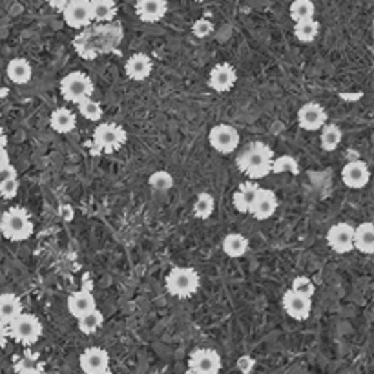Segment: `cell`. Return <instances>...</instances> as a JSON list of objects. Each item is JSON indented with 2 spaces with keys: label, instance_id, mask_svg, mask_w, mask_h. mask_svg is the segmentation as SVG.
Instances as JSON below:
<instances>
[{
  "label": "cell",
  "instance_id": "17",
  "mask_svg": "<svg viewBox=\"0 0 374 374\" xmlns=\"http://www.w3.org/2000/svg\"><path fill=\"white\" fill-rule=\"evenodd\" d=\"M168 11V2L166 0H137L135 4V13L142 22L154 24L165 19Z\"/></svg>",
  "mask_w": 374,
  "mask_h": 374
},
{
  "label": "cell",
  "instance_id": "29",
  "mask_svg": "<svg viewBox=\"0 0 374 374\" xmlns=\"http://www.w3.org/2000/svg\"><path fill=\"white\" fill-rule=\"evenodd\" d=\"M290 19L294 22H301V20L314 19L316 15V6H314L313 0H294L289 8Z\"/></svg>",
  "mask_w": 374,
  "mask_h": 374
},
{
  "label": "cell",
  "instance_id": "20",
  "mask_svg": "<svg viewBox=\"0 0 374 374\" xmlns=\"http://www.w3.org/2000/svg\"><path fill=\"white\" fill-rule=\"evenodd\" d=\"M20 314H22V301L19 296L11 292L0 294V323L8 327Z\"/></svg>",
  "mask_w": 374,
  "mask_h": 374
},
{
  "label": "cell",
  "instance_id": "23",
  "mask_svg": "<svg viewBox=\"0 0 374 374\" xmlns=\"http://www.w3.org/2000/svg\"><path fill=\"white\" fill-rule=\"evenodd\" d=\"M6 71H8V79H10L13 84H28V82L31 81V77H33L31 64L22 57L11 59Z\"/></svg>",
  "mask_w": 374,
  "mask_h": 374
},
{
  "label": "cell",
  "instance_id": "12",
  "mask_svg": "<svg viewBox=\"0 0 374 374\" xmlns=\"http://www.w3.org/2000/svg\"><path fill=\"white\" fill-rule=\"evenodd\" d=\"M298 123L307 132L322 130L327 124V112L317 103H305L298 112Z\"/></svg>",
  "mask_w": 374,
  "mask_h": 374
},
{
  "label": "cell",
  "instance_id": "36",
  "mask_svg": "<svg viewBox=\"0 0 374 374\" xmlns=\"http://www.w3.org/2000/svg\"><path fill=\"white\" fill-rule=\"evenodd\" d=\"M77 106H79V114H81L86 121H95V123H97V121H100V117L105 115L103 106L94 99L81 100Z\"/></svg>",
  "mask_w": 374,
  "mask_h": 374
},
{
  "label": "cell",
  "instance_id": "22",
  "mask_svg": "<svg viewBox=\"0 0 374 374\" xmlns=\"http://www.w3.org/2000/svg\"><path fill=\"white\" fill-rule=\"evenodd\" d=\"M260 188L261 186L257 183H254V181H246V183H241V185L237 186V190L234 192V207H236L237 212L248 214L252 201H254Z\"/></svg>",
  "mask_w": 374,
  "mask_h": 374
},
{
  "label": "cell",
  "instance_id": "16",
  "mask_svg": "<svg viewBox=\"0 0 374 374\" xmlns=\"http://www.w3.org/2000/svg\"><path fill=\"white\" fill-rule=\"evenodd\" d=\"M341 179L345 183L349 188L352 190H360L364 186L369 185L371 179V172L369 166L365 165L364 161H351L347 163L341 170Z\"/></svg>",
  "mask_w": 374,
  "mask_h": 374
},
{
  "label": "cell",
  "instance_id": "3",
  "mask_svg": "<svg viewBox=\"0 0 374 374\" xmlns=\"http://www.w3.org/2000/svg\"><path fill=\"white\" fill-rule=\"evenodd\" d=\"M199 280L197 270L192 267H174L166 276V290L176 296V298H190L199 290Z\"/></svg>",
  "mask_w": 374,
  "mask_h": 374
},
{
  "label": "cell",
  "instance_id": "24",
  "mask_svg": "<svg viewBox=\"0 0 374 374\" xmlns=\"http://www.w3.org/2000/svg\"><path fill=\"white\" fill-rule=\"evenodd\" d=\"M354 248L367 256L374 252V225L371 221L361 223L360 227L354 228Z\"/></svg>",
  "mask_w": 374,
  "mask_h": 374
},
{
  "label": "cell",
  "instance_id": "1",
  "mask_svg": "<svg viewBox=\"0 0 374 374\" xmlns=\"http://www.w3.org/2000/svg\"><path fill=\"white\" fill-rule=\"evenodd\" d=\"M274 161V152L265 142H250L236 159L237 168L250 177L263 179L270 174V166Z\"/></svg>",
  "mask_w": 374,
  "mask_h": 374
},
{
  "label": "cell",
  "instance_id": "19",
  "mask_svg": "<svg viewBox=\"0 0 374 374\" xmlns=\"http://www.w3.org/2000/svg\"><path fill=\"white\" fill-rule=\"evenodd\" d=\"M95 308H97V304H95L94 294L90 290H75L68 298V311L77 320L84 316V314L95 311Z\"/></svg>",
  "mask_w": 374,
  "mask_h": 374
},
{
  "label": "cell",
  "instance_id": "14",
  "mask_svg": "<svg viewBox=\"0 0 374 374\" xmlns=\"http://www.w3.org/2000/svg\"><path fill=\"white\" fill-rule=\"evenodd\" d=\"M237 82V71L232 64L221 62L218 66H214L209 75V86L218 94H225L234 88Z\"/></svg>",
  "mask_w": 374,
  "mask_h": 374
},
{
  "label": "cell",
  "instance_id": "31",
  "mask_svg": "<svg viewBox=\"0 0 374 374\" xmlns=\"http://www.w3.org/2000/svg\"><path fill=\"white\" fill-rule=\"evenodd\" d=\"M103 323H105V316H103L100 311L95 308V311H91V313L84 314V316L77 320V327H79V331L82 334H94V332H97L103 327Z\"/></svg>",
  "mask_w": 374,
  "mask_h": 374
},
{
  "label": "cell",
  "instance_id": "44",
  "mask_svg": "<svg viewBox=\"0 0 374 374\" xmlns=\"http://www.w3.org/2000/svg\"><path fill=\"white\" fill-rule=\"evenodd\" d=\"M195 2H207V0H195Z\"/></svg>",
  "mask_w": 374,
  "mask_h": 374
},
{
  "label": "cell",
  "instance_id": "43",
  "mask_svg": "<svg viewBox=\"0 0 374 374\" xmlns=\"http://www.w3.org/2000/svg\"><path fill=\"white\" fill-rule=\"evenodd\" d=\"M8 147V135H6V132L2 128H0V148H6Z\"/></svg>",
  "mask_w": 374,
  "mask_h": 374
},
{
  "label": "cell",
  "instance_id": "28",
  "mask_svg": "<svg viewBox=\"0 0 374 374\" xmlns=\"http://www.w3.org/2000/svg\"><path fill=\"white\" fill-rule=\"evenodd\" d=\"M294 35H296L299 43H313V40H316L317 35H320V24L314 19L296 22L294 24Z\"/></svg>",
  "mask_w": 374,
  "mask_h": 374
},
{
  "label": "cell",
  "instance_id": "25",
  "mask_svg": "<svg viewBox=\"0 0 374 374\" xmlns=\"http://www.w3.org/2000/svg\"><path fill=\"white\" fill-rule=\"evenodd\" d=\"M50 124L57 133H70L77 126V115L68 108H57L52 112Z\"/></svg>",
  "mask_w": 374,
  "mask_h": 374
},
{
  "label": "cell",
  "instance_id": "39",
  "mask_svg": "<svg viewBox=\"0 0 374 374\" xmlns=\"http://www.w3.org/2000/svg\"><path fill=\"white\" fill-rule=\"evenodd\" d=\"M256 367V360L252 358V356H241L239 360H237V371L241 374H250Z\"/></svg>",
  "mask_w": 374,
  "mask_h": 374
},
{
  "label": "cell",
  "instance_id": "10",
  "mask_svg": "<svg viewBox=\"0 0 374 374\" xmlns=\"http://www.w3.org/2000/svg\"><path fill=\"white\" fill-rule=\"evenodd\" d=\"M84 374H112L110 371V354L100 347H88L79 358Z\"/></svg>",
  "mask_w": 374,
  "mask_h": 374
},
{
  "label": "cell",
  "instance_id": "33",
  "mask_svg": "<svg viewBox=\"0 0 374 374\" xmlns=\"http://www.w3.org/2000/svg\"><path fill=\"white\" fill-rule=\"evenodd\" d=\"M17 194H19V177H17V172H15L13 166H10L6 170L4 179L0 181V195L10 201Z\"/></svg>",
  "mask_w": 374,
  "mask_h": 374
},
{
  "label": "cell",
  "instance_id": "8",
  "mask_svg": "<svg viewBox=\"0 0 374 374\" xmlns=\"http://www.w3.org/2000/svg\"><path fill=\"white\" fill-rule=\"evenodd\" d=\"M210 147L219 154H232L239 147V132L230 124H216L209 133Z\"/></svg>",
  "mask_w": 374,
  "mask_h": 374
},
{
  "label": "cell",
  "instance_id": "9",
  "mask_svg": "<svg viewBox=\"0 0 374 374\" xmlns=\"http://www.w3.org/2000/svg\"><path fill=\"white\" fill-rule=\"evenodd\" d=\"M327 243L336 254H349L354 250V227L349 223H336L327 232Z\"/></svg>",
  "mask_w": 374,
  "mask_h": 374
},
{
  "label": "cell",
  "instance_id": "32",
  "mask_svg": "<svg viewBox=\"0 0 374 374\" xmlns=\"http://www.w3.org/2000/svg\"><path fill=\"white\" fill-rule=\"evenodd\" d=\"M216 209V201H214V195L209 192H201V194L195 197L194 203V216L197 219H209L214 214Z\"/></svg>",
  "mask_w": 374,
  "mask_h": 374
},
{
  "label": "cell",
  "instance_id": "30",
  "mask_svg": "<svg viewBox=\"0 0 374 374\" xmlns=\"http://www.w3.org/2000/svg\"><path fill=\"white\" fill-rule=\"evenodd\" d=\"M341 139H343V133H341L340 126L336 124H325L322 128V148L325 152H334L338 147L341 144Z\"/></svg>",
  "mask_w": 374,
  "mask_h": 374
},
{
  "label": "cell",
  "instance_id": "21",
  "mask_svg": "<svg viewBox=\"0 0 374 374\" xmlns=\"http://www.w3.org/2000/svg\"><path fill=\"white\" fill-rule=\"evenodd\" d=\"M13 371L17 374H46L44 364L40 361L37 352L24 351V354L15 356Z\"/></svg>",
  "mask_w": 374,
  "mask_h": 374
},
{
  "label": "cell",
  "instance_id": "5",
  "mask_svg": "<svg viewBox=\"0 0 374 374\" xmlns=\"http://www.w3.org/2000/svg\"><path fill=\"white\" fill-rule=\"evenodd\" d=\"M95 91L94 81L82 71H71L61 81V95L70 103L79 105L81 100L91 99Z\"/></svg>",
  "mask_w": 374,
  "mask_h": 374
},
{
  "label": "cell",
  "instance_id": "42",
  "mask_svg": "<svg viewBox=\"0 0 374 374\" xmlns=\"http://www.w3.org/2000/svg\"><path fill=\"white\" fill-rule=\"evenodd\" d=\"M8 336H10V334H8V327L0 323V351H2L6 347V343H8Z\"/></svg>",
  "mask_w": 374,
  "mask_h": 374
},
{
  "label": "cell",
  "instance_id": "35",
  "mask_svg": "<svg viewBox=\"0 0 374 374\" xmlns=\"http://www.w3.org/2000/svg\"><path fill=\"white\" fill-rule=\"evenodd\" d=\"M148 185H150V188H152L154 192H161V194H165V192H168V190L174 186V177H172L168 172L157 170L154 172L152 176L148 177Z\"/></svg>",
  "mask_w": 374,
  "mask_h": 374
},
{
  "label": "cell",
  "instance_id": "6",
  "mask_svg": "<svg viewBox=\"0 0 374 374\" xmlns=\"http://www.w3.org/2000/svg\"><path fill=\"white\" fill-rule=\"evenodd\" d=\"M126 139H128L126 130L115 123L99 124L94 132V144L97 152H117L123 148V144H126Z\"/></svg>",
  "mask_w": 374,
  "mask_h": 374
},
{
  "label": "cell",
  "instance_id": "34",
  "mask_svg": "<svg viewBox=\"0 0 374 374\" xmlns=\"http://www.w3.org/2000/svg\"><path fill=\"white\" fill-rule=\"evenodd\" d=\"M285 172H289L292 176H298L299 174L298 161L290 156L274 157L272 166H270V174H285Z\"/></svg>",
  "mask_w": 374,
  "mask_h": 374
},
{
  "label": "cell",
  "instance_id": "2",
  "mask_svg": "<svg viewBox=\"0 0 374 374\" xmlns=\"http://www.w3.org/2000/svg\"><path fill=\"white\" fill-rule=\"evenodd\" d=\"M33 230V221L29 218L28 210H24L22 207H11L0 218V232L10 241H26L31 237Z\"/></svg>",
  "mask_w": 374,
  "mask_h": 374
},
{
  "label": "cell",
  "instance_id": "38",
  "mask_svg": "<svg viewBox=\"0 0 374 374\" xmlns=\"http://www.w3.org/2000/svg\"><path fill=\"white\" fill-rule=\"evenodd\" d=\"M214 31V24L209 19H199L195 20L192 26V33L197 38H207Z\"/></svg>",
  "mask_w": 374,
  "mask_h": 374
},
{
  "label": "cell",
  "instance_id": "26",
  "mask_svg": "<svg viewBox=\"0 0 374 374\" xmlns=\"http://www.w3.org/2000/svg\"><path fill=\"white\" fill-rule=\"evenodd\" d=\"M223 252L228 257H243L248 252V239L243 234L232 232L223 239Z\"/></svg>",
  "mask_w": 374,
  "mask_h": 374
},
{
  "label": "cell",
  "instance_id": "41",
  "mask_svg": "<svg viewBox=\"0 0 374 374\" xmlns=\"http://www.w3.org/2000/svg\"><path fill=\"white\" fill-rule=\"evenodd\" d=\"M46 2H47V6H50V8H53V10L62 11L64 8H66L70 0H46Z\"/></svg>",
  "mask_w": 374,
  "mask_h": 374
},
{
  "label": "cell",
  "instance_id": "13",
  "mask_svg": "<svg viewBox=\"0 0 374 374\" xmlns=\"http://www.w3.org/2000/svg\"><path fill=\"white\" fill-rule=\"evenodd\" d=\"M276 210H278V197H276L274 192L267 188H260L254 201H252L248 214L254 219H257V221H267V219L274 216Z\"/></svg>",
  "mask_w": 374,
  "mask_h": 374
},
{
  "label": "cell",
  "instance_id": "40",
  "mask_svg": "<svg viewBox=\"0 0 374 374\" xmlns=\"http://www.w3.org/2000/svg\"><path fill=\"white\" fill-rule=\"evenodd\" d=\"M10 154H8V148H0V174H6V170L10 168Z\"/></svg>",
  "mask_w": 374,
  "mask_h": 374
},
{
  "label": "cell",
  "instance_id": "15",
  "mask_svg": "<svg viewBox=\"0 0 374 374\" xmlns=\"http://www.w3.org/2000/svg\"><path fill=\"white\" fill-rule=\"evenodd\" d=\"M283 308L290 317L298 320V322H304V320H307L311 316L313 299L305 298L301 294H296L294 290H287L283 294Z\"/></svg>",
  "mask_w": 374,
  "mask_h": 374
},
{
  "label": "cell",
  "instance_id": "11",
  "mask_svg": "<svg viewBox=\"0 0 374 374\" xmlns=\"http://www.w3.org/2000/svg\"><path fill=\"white\" fill-rule=\"evenodd\" d=\"M64 15V22L70 28L81 29L90 26L91 20V10H90V0H70L68 6L62 10Z\"/></svg>",
  "mask_w": 374,
  "mask_h": 374
},
{
  "label": "cell",
  "instance_id": "4",
  "mask_svg": "<svg viewBox=\"0 0 374 374\" xmlns=\"http://www.w3.org/2000/svg\"><path fill=\"white\" fill-rule=\"evenodd\" d=\"M8 334L20 345L31 347L43 336V323L33 314L22 313L8 325Z\"/></svg>",
  "mask_w": 374,
  "mask_h": 374
},
{
  "label": "cell",
  "instance_id": "18",
  "mask_svg": "<svg viewBox=\"0 0 374 374\" xmlns=\"http://www.w3.org/2000/svg\"><path fill=\"white\" fill-rule=\"evenodd\" d=\"M152 59L148 57L147 53H133L132 57L126 61V66H124V71H126V77L132 79V81H147L150 73H152Z\"/></svg>",
  "mask_w": 374,
  "mask_h": 374
},
{
  "label": "cell",
  "instance_id": "27",
  "mask_svg": "<svg viewBox=\"0 0 374 374\" xmlns=\"http://www.w3.org/2000/svg\"><path fill=\"white\" fill-rule=\"evenodd\" d=\"M90 10L94 22H108L117 13V6L114 0H90Z\"/></svg>",
  "mask_w": 374,
  "mask_h": 374
},
{
  "label": "cell",
  "instance_id": "7",
  "mask_svg": "<svg viewBox=\"0 0 374 374\" xmlns=\"http://www.w3.org/2000/svg\"><path fill=\"white\" fill-rule=\"evenodd\" d=\"M221 356L214 349H197L190 354L186 374H219Z\"/></svg>",
  "mask_w": 374,
  "mask_h": 374
},
{
  "label": "cell",
  "instance_id": "37",
  "mask_svg": "<svg viewBox=\"0 0 374 374\" xmlns=\"http://www.w3.org/2000/svg\"><path fill=\"white\" fill-rule=\"evenodd\" d=\"M290 290H294L296 294H301L305 298L313 299L314 292H316V285L311 278L307 276H298V278H294L292 285H290Z\"/></svg>",
  "mask_w": 374,
  "mask_h": 374
}]
</instances>
